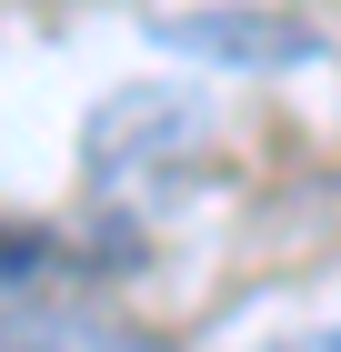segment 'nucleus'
Instances as JSON below:
<instances>
[{
  "label": "nucleus",
  "instance_id": "1",
  "mask_svg": "<svg viewBox=\"0 0 341 352\" xmlns=\"http://www.w3.org/2000/svg\"><path fill=\"white\" fill-rule=\"evenodd\" d=\"M0 352H171V342L60 292H0Z\"/></svg>",
  "mask_w": 341,
  "mask_h": 352
},
{
  "label": "nucleus",
  "instance_id": "2",
  "mask_svg": "<svg viewBox=\"0 0 341 352\" xmlns=\"http://www.w3.org/2000/svg\"><path fill=\"white\" fill-rule=\"evenodd\" d=\"M171 51H221V60H301V30H261V21H171Z\"/></svg>",
  "mask_w": 341,
  "mask_h": 352
},
{
  "label": "nucleus",
  "instance_id": "3",
  "mask_svg": "<svg viewBox=\"0 0 341 352\" xmlns=\"http://www.w3.org/2000/svg\"><path fill=\"white\" fill-rule=\"evenodd\" d=\"M301 352H341V332H311V342H301Z\"/></svg>",
  "mask_w": 341,
  "mask_h": 352
}]
</instances>
